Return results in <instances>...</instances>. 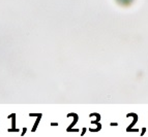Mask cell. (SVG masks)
<instances>
[{"label": "cell", "mask_w": 148, "mask_h": 137, "mask_svg": "<svg viewBox=\"0 0 148 137\" xmlns=\"http://www.w3.org/2000/svg\"><path fill=\"white\" fill-rule=\"evenodd\" d=\"M117 1L122 5H128L130 3L133 2V0H117Z\"/></svg>", "instance_id": "1"}]
</instances>
